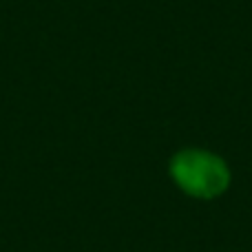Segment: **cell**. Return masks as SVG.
Masks as SVG:
<instances>
[{
    "instance_id": "cell-1",
    "label": "cell",
    "mask_w": 252,
    "mask_h": 252,
    "mask_svg": "<svg viewBox=\"0 0 252 252\" xmlns=\"http://www.w3.org/2000/svg\"><path fill=\"white\" fill-rule=\"evenodd\" d=\"M195 190H204V188H215V182H217V173H215V166L213 164H206V161H197V164H188L184 166V173L182 179L184 182H195Z\"/></svg>"
}]
</instances>
